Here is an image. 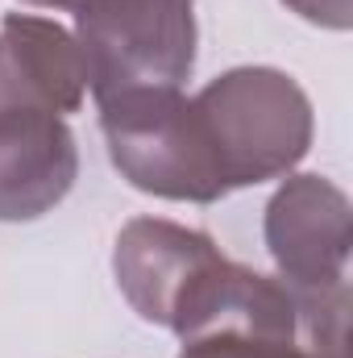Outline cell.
Listing matches in <instances>:
<instances>
[{"mask_svg": "<svg viewBox=\"0 0 353 358\" xmlns=\"http://www.w3.org/2000/svg\"><path fill=\"white\" fill-rule=\"evenodd\" d=\"M21 4H33V8H63V13H80L84 0H21Z\"/></svg>", "mask_w": 353, "mask_h": 358, "instance_id": "obj_9", "label": "cell"}, {"mask_svg": "<svg viewBox=\"0 0 353 358\" xmlns=\"http://www.w3.org/2000/svg\"><path fill=\"white\" fill-rule=\"evenodd\" d=\"M283 4L324 29H350L353 21V0H283Z\"/></svg>", "mask_w": 353, "mask_h": 358, "instance_id": "obj_8", "label": "cell"}, {"mask_svg": "<svg viewBox=\"0 0 353 358\" xmlns=\"http://www.w3.org/2000/svg\"><path fill=\"white\" fill-rule=\"evenodd\" d=\"M80 176V150L67 117H0V221H38L67 200Z\"/></svg>", "mask_w": 353, "mask_h": 358, "instance_id": "obj_6", "label": "cell"}, {"mask_svg": "<svg viewBox=\"0 0 353 358\" xmlns=\"http://www.w3.org/2000/svg\"><path fill=\"white\" fill-rule=\"evenodd\" d=\"M191 100L229 192L287 176L312 146V100L287 71L233 67Z\"/></svg>", "mask_w": 353, "mask_h": 358, "instance_id": "obj_1", "label": "cell"}, {"mask_svg": "<svg viewBox=\"0 0 353 358\" xmlns=\"http://www.w3.org/2000/svg\"><path fill=\"white\" fill-rule=\"evenodd\" d=\"M195 0H84L75 42L96 100L129 88H179L195 67Z\"/></svg>", "mask_w": 353, "mask_h": 358, "instance_id": "obj_3", "label": "cell"}, {"mask_svg": "<svg viewBox=\"0 0 353 358\" xmlns=\"http://www.w3.org/2000/svg\"><path fill=\"white\" fill-rule=\"evenodd\" d=\"M266 250L283 283L333 287L350 271V196L324 176H291L266 204Z\"/></svg>", "mask_w": 353, "mask_h": 358, "instance_id": "obj_4", "label": "cell"}, {"mask_svg": "<svg viewBox=\"0 0 353 358\" xmlns=\"http://www.w3.org/2000/svg\"><path fill=\"white\" fill-rule=\"evenodd\" d=\"M96 104L108 159L137 192L187 204L229 196L191 96L179 88H129Z\"/></svg>", "mask_w": 353, "mask_h": 358, "instance_id": "obj_2", "label": "cell"}, {"mask_svg": "<svg viewBox=\"0 0 353 358\" xmlns=\"http://www.w3.org/2000/svg\"><path fill=\"white\" fill-rule=\"evenodd\" d=\"M88 71L71 29L50 17L8 13L0 21V117L4 113H54L84 108Z\"/></svg>", "mask_w": 353, "mask_h": 358, "instance_id": "obj_5", "label": "cell"}, {"mask_svg": "<svg viewBox=\"0 0 353 358\" xmlns=\"http://www.w3.org/2000/svg\"><path fill=\"white\" fill-rule=\"evenodd\" d=\"M179 358H316L295 342H262V338H204L187 342Z\"/></svg>", "mask_w": 353, "mask_h": 358, "instance_id": "obj_7", "label": "cell"}]
</instances>
